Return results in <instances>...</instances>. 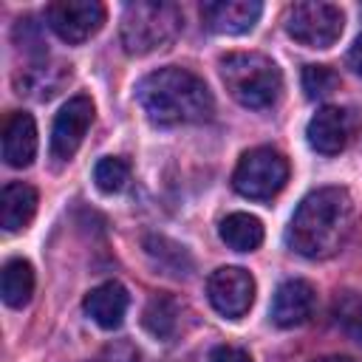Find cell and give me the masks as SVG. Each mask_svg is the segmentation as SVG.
Returning <instances> with one entry per match:
<instances>
[{
    "mask_svg": "<svg viewBox=\"0 0 362 362\" xmlns=\"http://www.w3.org/2000/svg\"><path fill=\"white\" fill-rule=\"evenodd\" d=\"M62 79H65L62 65L37 62V65H28L25 74L17 76V93H25V96H34V99H48V96L57 93Z\"/></svg>",
    "mask_w": 362,
    "mask_h": 362,
    "instance_id": "18",
    "label": "cell"
},
{
    "mask_svg": "<svg viewBox=\"0 0 362 362\" xmlns=\"http://www.w3.org/2000/svg\"><path fill=\"white\" fill-rule=\"evenodd\" d=\"M305 136H308V144H311L317 153H322V156H337V153L345 150V144H348L351 136H354V116H351V110H345V107L325 105V107H320V110L311 116Z\"/></svg>",
    "mask_w": 362,
    "mask_h": 362,
    "instance_id": "10",
    "label": "cell"
},
{
    "mask_svg": "<svg viewBox=\"0 0 362 362\" xmlns=\"http://www.w3.org/2000/svg\"><path fill=\"white\" fill-rule=\"evenodd\" d=\"M93 181L102 192L113 195V192H122L130 181V164L119 156H107V158H99L96 167H93Z\"/></svg>",
    "mask_w": 362,
    "mask_h": 362,
    "instance_id": "20",
    "label": "cell"
},
{
    "mask_svg": "<svg viewBox=\"0 0 362 362\" xmlns=\"http://www.w3.org/2000/svg\"><path fill=\"white\" fill-rule=\"evenodd\" d=\"M339 85V76L328 65H305L303 68V90L308 99H322L334 93Z\"/></svg>",
    "mask_w": 362,
    "mask_h": 362,
    "instance_id": "22",
    "label": "cell"
},
{
    "mask_svg": "<svg viewBox=\"0 0 362 362\" xmlns=\"http://www.w3.org/2000/svg\"><path fill=\"white\" fill-rule=\"evenodd\" d=\"M221 79L235 102L243 107H272L283 90L277 62L260 51H232L221 59Z\"/></svg>",
    "mask_w": 362,
    "mask_h": 362,
    "instance_id": "3",
    "label": "cell"
},
{
    "mask_svg": "<svg viewBox=\"0 0 362 362\" xmlns=\"http://www.w3.org/2000/svg\"><path fill=\"white\" fill-rule=\"evenodd\" d=\"M314 362H354L351 356H339V354H331V356H320V359H314Z\"/></svg>",
    "mask_w": 362,
    "mask_h": 362,
    "instance_id": "25",
    "label": "cell"
},
{
    "mask_svg": "<svg viewBox=\"0 0 362 362\" xmlns=\"http://www.w3.org/2000/svg\"><path fill=\"white\" fill-rule=\"evenodd\" d=\"M334 320L351 339L362 342V297L356 291H342L334 300Z\"/></svg>",
    "mask_w": 362,
    "mask_h": 362,
    "instance_id": "21",
    "label": "cell"
},
{
    "mask_svg": "<svg viewBox=\"0 0 362 362\" xmlns=\"http://www.w3.org/2000/svg\"><path fill=\"white\" fill-rule=\"evenodd\" d=\"M345 17L339 6L322 0H303L286 11V31L305 48H331L342 34Z\"/></svg>",
    "mask_w": 362,
    "mask_h": 362,
    "instance_id": "6",
    "label": "cell"
},
{
    "mask_svg": "<svg viewBox=\"0 0 362 362\" xmlns=\"http://www.w3.org/2000/svg\"><path fill=\"white\" fill-rule=\"evenodd\" d=\"M181 11L164 0H136L122 11V45L127 54H150L167 48L181 31Z\"/></svg>",
    "mask_w": 362,
    "mask_h": 362,
    "instance_id": "4",
    "label": "cell"
},
{
    "mask_svg": "<svg viewBox=\"0 0 362 362\" xmlns=\"http://www.w3.org/2000/svg\"><path fill=\"white\" fill-rule=\"evenodd\" d=\"M221 240L235 252H255L263 243V223L249 212H232L221 221Z\"/></svg>",
    "mask_w": 362,
    "mask_h": 362,
    "instance_id": "16",
    "label": "cell"
},
{
    "mask_svg": "<svg viewBox=\"0 0 362 362\" xmlns=\"http://www.w3.org/2000/svg\"><path fill=\"white\" fill-rule=\"evenodd\" d=\"M127 305H130V297L124 291L122 283L116 280H107V283H99L96 288H90L85 294V314L99 325V328H119L124 322V314H127Z\"/></svg>",
    "mask_w": 362,
    "mask_h": 362,
    "instance_id": "14",
    "label": "cell"
},
{
    "mask_svg": "<svg viewBox=\"0 0 362 362\" xmlns=\"http://www.w3.org/2000/svg\"><path fill=\"white\" fill-rule=\"evenodd\" d=\"M90 122H93V102H90V96H85V93L71 96L59 107V113L54 119V127H51V156L59 158V161L74 158V153L79 150Z\"/></svg>",
    "mask_w": 362,
    "mask_h": 362,
    "instance_id": "9",
    "label": "cell"
},
{
    "mask_svg": "<svg viewBox=\"0 0 362 362\" xmlns=\"http://www.w3.org/2000/svg\"><path fill=\"white\" fill-rule=\"evenodd\" d=\"M51 31L68 45L90 40L105 23V6L99 0H54L45 8Z\"/></svg>",
    "mask_w": 362,
    "mask_h": 362,
    "instance_id": "7",
    "label": "cell"
},
{
    "mask_svg": "<svg viewBox=\"0 0 362 362\" xmlns=\"http://www.w3.org/2000/svg\"><path fill=\"white\" fill-rule=\"evenodd\" d=\"M288 181V161L283 153L272 147H255L240 156L235 173H232V187L252 201H269L274 198Z\"/></svg>",
    "mask_w": 362,
    "mask_h": 362,
    "instance_id": "5",
    "label": "cell"
},
{
    "mask_svg": "<svg viewBox=\"0 0 362 362\" xmlns=\"http://www.w3.org/2000/svg\"><path fill=\"white\" fill-rule=\"evenodd\" d=\"M317 303V291L305 280H286L277 286L274 300H272V322L280 328H294L303 325Z\"/></svg>",
    "mask_w": 362,
    "mask_h": 362,
    "instance_id": "12",
    "label": "cell"
},
{
    "mask_svg": "<svg viewBox=\"0 0 362 362\" xmlns=\"http://www.w3.org/2000/svg\"><path fill=\"white\" fill-rule=\"evenodd\" d=\"M37 212V189L23 181H11L0 195V223L6 232H20L31 223Z\"/></svg>",
    "mask_w": 362,
    "mask_h": 362,
    "instance_id": "15",
    "label": "cell"
},
{
    "mask_svg": "<svg viewBox=\"0 0 362 362\" xmlns=\"http://www.w3.org/2000/svg\"><path fill=\"white\" fill-rule=\"evenodd\" d=\"M348 65H351V71L354 74H359L362 76V34L356 37V42L351 45V51H348Z\"/></svg>",
    "mask_w": 362,
    "mask_h": 362,
    "instance_id": "24",
    "label": "cell"
},
{
    "mask_svg": "<svg viewBox=\"0 0 362 362\" xmlns=\"http://www.w3.org/2000/svg\"><path fill=\"white\" fill-rule=\"evenodd\" d=\"M263 6L257 0H212L201 6V20L215 34H246L260 20Z\"/></svg>",
    "mask_w": 362,
    "mask_h": 362,
    "instance_id": "11",
    "label": "cell"
},
{
    "mask_svg": "<svg viewBox=\"0 0 362 362\" xmlns=\"http://www.w3.org/2000/svg\"><path fill=\"white\" fill-rule=\"evenodd\" d=\"M354 229V201L342 187H320L308 192L286 232L288 246L311 260L339 252Z\"/></svg>",
    "mask_w": 362,
    "mask_h": 362,
    "instance_id": "1",
    "label": "cell"
},
{
    "mask_svg": "<svg viewBox=\"0 0 362 362\" xmlns=\"http://www.w3.org/2000/svg\"><path fill=\"white\" fill-rule=\"evenodd\" d=\"M209 305L229 320H240L255 303V277L240 266H221L206 280Z\"/></svg>",
    "mask_w": 362,
    "mask_h": 362,
    "instance_id": "8",
    "label": "cell"
},
{
    "mask_svg": "<svg viewBox=\"0 0 362 362\" xmlns=\"http://www.w3.org/2000/svg\"><path fill=\"white\" fill-rule=\"evenodd\" d=\"M0 294H3V303L11 305V308H23L31 300V294H34V269H31L28 260L14 257L3 266Z\"/></svg>",
    "mask_w": 362,
    "mask_h": 362,
    "instance_id": "17",
    "label": "cell"
},
{
    "mask_svg": "<svg viewBox=\"0 0 362 362\" xmlns=\"http://www.w3.org/2000/svg\"><path fill=\"white\" fill-rule=\"evenodd\" d=\"M209 362H252V356L243 348L235 345H218L209 351Z\"/></svg>",
    "mask_w": 362,
    "mask_h": 362,
    "instance_id": "23",
    "label": "cell"
},
{
    "mask_svg": "<svg viewBox=\"0 0 362 362\" xmlns=\"http://www.w3.org/2000/svg\"><path fill=\"white\" fill-rule=\"evenodd\" d=\"M144 328L158 339L173 337L178 328V303L167 294H156L144 308Z\"/></svg>",
    "mask_w": 362,
    "mask_h": 362,
    "instance_id": "19",
    "label": "cell"
},
{
    "mask_svg": "<svg viewBox=\"0 0 362 362\" xmlns=\"http://www.w3.org/2000/svg\"><path fill=\"white\" fill-rule=\"evenodd\" d=\"M37 156V124L31 113L14 110L3 124V161L8 167H28Z\"/></svg>",
    "mask_w": 362,
    "mask_h": 362,
    "instance_id": "13",
    "label": "cell"
},
{
    "mask_svg": "<svg viewBox=\"0 0 362 362\" xmlns=\"http://www.w3.org/2000/svg\"><path fill=\"white\" fill-rule=\"evenodd\" d=\"M139 105L156 124H198L212 119L215 102L201 76L187 68H158L136 88Z\"/></svg>",
    "mask_w": 362,
    "mask_h": 362,
    "instance_id": "2",
    "label": "cell"
}]
</instances>
